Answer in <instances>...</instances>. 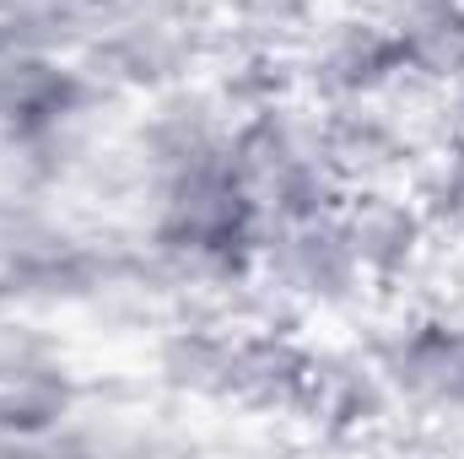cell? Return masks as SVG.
<instances>
[{
    "label": "cell",
    "instance_id": "1",
    "mask_svg": "<svg viewBox=\"0 0 464 459\" xmlns=\"http://www.w3.org/2000/svg\"><path fill=\"white\" fill-rule=\"evenodd\" d=\"M217 38V0H114L92 11L76 60L114 98H151L200 76Z\"/></svg>",
    "mask_w": 464,
    "mask_h": 459
},
{
    "label": "cell",
    "instance_id": "2",
    "mask_svg": "<svg viewBox=\"0 0 464 459\" xmlns=\"http://www.w3.org/2000/svg\"><path fill=\"white\" fill-rule=\"evenodd\" d=\"M227 168L237 173L243 195L265 222L286 217H319L335 211L346 184L335 179L319 135V103L281 98L270 109L232 119L227 130Z\"/></svg>",
    "mask_w": 464,
    "mask_h": 459
},
{
    "label": "cell",
    "instance_id": "3",
    "mask_svg": "<svg viewBox=\"0 0 464 459\" xmlns=\"http://www.w3.org/2000/svg\"><path fill=\"white\" fill-rule=\"evenodd\" d=\"M400 416L464 422V303H421L367 336Z\"/></svg>",
    "mask_w": 464,
    "mask_h": 459
},
{
    "label": "cell",
    "instance_id": "4",
    "mask_svg": "<svg viewBox=\"0 0 464 459\" xmlns=\"http://www.w3.org/2000/svg\"><path fill=\"white\" fill-rule=\"evenodd\" d=\"M292 76H297V98H308L319 109L372 103V98L394 93L400 87V49H394L389 16L362 5V0L330 5L292 44Z\"/></svg>",
    "mask_w": 464,
    "mask_h": 459
},
{
    "label": "cell",
    "instance_id": "5",
    "mask_svg": "<svg viewBox=\"0 0 464 459\" xmlns=\"http://www.w3.org/2000/svg\"><path fill=\"white\" fill-rule=\"evenodd\" d=\"M341 232L372 292H405L432 265V217L411 184H356L335 206Z\"/></svg>",
    "mask_w": 464,
    "mask_h": 459
},
{
    "label": "cell",
    "instance_id": "6",
    "mask_svg": "<svg viewBox=\"0 0 464 459\" xmlns=\"http://www.w3.org/2000/svg\"><path fill=\"white\" fill-rule=\"evenodd\" d=\"M400 49V82L421 93H454L464 82V0H421L389 16Z\"/></svg>",
    "mask_w": 464,
    "mask_h": 459
},
{
    "label": "cell",
    "instance_id": "7",
    "mask_svg": "<svg viewBox=\"0 0 464 459\" xmlns=\"http://www.w3.org/2000/svg\"><path fill=\"white\" fill-rule=\"evenodd\" d=\"M324 11H330V0H217V27H222V38L292 49Z\"/></svg>",
    "mask_w": 464,
    "mask_h": 459
},
{
    "label": "cell",
    "instance_id": "8",
    "mask_svg": "<svg viewBox=\"0 0 464 459\" xmlns=\"http://www.w3.org/2000/svg\"><path fill=\"white\" fill-rule=\"evenodd\" d=\"M438 146H464V82L454 93H443V135Z\"/></svg>",
    "mask_w": 464,
    "mask_h": 459
},
{
    "label": "cell",
    "instance_id": "9",
    "mask_svg": "<svg viewBox=\"0 0 464 459\" xmlns=\"http://www.w3.org/2000/svg\"><path fill=\"white\" fill-rule=\"evenodd\" d=\"M362 5H372V11H383V16H394V11H405V5H421V0H362Z\"/></svg>",
    "mask_w": 464,
    "mask_h": 459
},
{
    "label": "cell",
    "instance_id": "10",
    "mask_svg": "<svg viewBox=\"0 0 464 459\" xmlns=\"http://www.w3.org/2000/svg\"><path fill=\"white\" fill-rule=\"evenodd\" d=\"M82 5H87V11H98V5H114V0H82Z\"/></svg>",
    "mask_w": 464,
    "mask_h": 459
}]
</instances>
